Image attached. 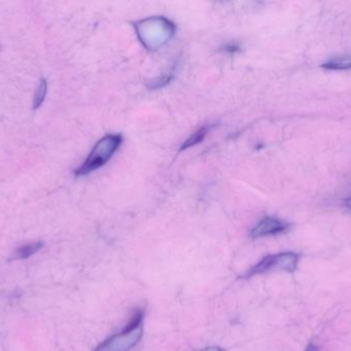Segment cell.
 <instances>
[{"label":"cell","mask_w":351,"mask_h":351,"mask_svg":"<svg viewBox=\"0 0 351 351\" xmlns=\"http://www.w3.org/2000/svg\"><path fill=\"white\" fill-rule=\"evenodd\" d=\"M143 311L136 310L132 315L127 327L111 336L100 344L94 351H130L135 348L143 335Z\"/></svg>","instance_id":"obj_1"},{"label":"cell","mask_w":351,"mask_h":351,"mask_svg":"<svg viewBox=\"0 0 351 351\" xmlns=\"http://www.w3.org/2000/svg\"><path fill=\"white\" fill-rule=\"evenodd\" d=\"M123 144V136L121 134H108L93 148L86 160L80 165L75 171V177H84L90 174L93 171L104 166Z\"/></svg>","instance_id":"obj_2"},{"label":"cell","mask_w":351,"mask_h":351,"mask_svg":"<svg viewBox=\"0 0 351 351\" xmlns=\"http://www.w3.org/2000/svg\"><path fill=\"white\" fill-rule=\"evenodd\" d=\"M298 255L295 253H282L263 258L257 265L254 266L247 273V278L263 274L271 270H284L294 272L298 265Z\"/></svg>","instance_id":"obj_3"},{"label":"cell","mask_w":351,"mask_h":351,"mask_svg":"<svg viewBox=\"0 0 351 351\" xmlns=\"http://www.w3.org/2000/svg\"><path fill=\"white\" fill-rule=\"evenodd\" d=\"M290 225L288 223L282 222L276 218H264L260 220L251 231V236L254 238L259 237L270 236V235H278L288 230Z\"/></svg>","instance_id":"obj_4"},{"label":"cell","mask_w":351,"mask_h":351,"mask_svg":"<svg viewBox=\"0 0 351 351\" xmlns=\"http://www.w3.org/2000/svg\"><path fill=\"white\" fill-rule=\"evenodd\" d=\"M43 242L36 241V242L27 243V245H21L14 251L12 260H26L34 256L35 253L41 251L43 247Z\"/></svg>","instance_id":"obj_5"},{"label":"cell","mask_w":351,"mask_h":351,"mask_svg":"<svg viewBox=\"0 0 351 351\" xmlns=\"http://www.w3.org/2000/svg\"><path fill=\"white\" fill-rule=\"evenodd\" d=\"M322 66L330 70L351 69V55L332 58V59H330L329 61L326 62Z\"/></svg>","instance_id":"obj_6"},{"label":"cell","mask_w":351,"mask_h":351,"mask_svg":"<svg viewBox=\"0 0 351 351\" xmlns=\"http://www.w3.org/2000/svg\"><path fill=\"white\" fill-rule=\"evenodd\" d=\"M210 127H208V126L200 128L199 130H197L193 135L190 136V137L182 144L180 150H187V148H192V146H197L198 144H200V142L206 138V134L210 131Z\"/></svg>","instance_id":"obj_7"},{"label":"cell","mask_w":351,"mask_h":351,"mask_svg":"<svg viewBox=\"0 0 351 351\" xmlns=\"http://www.w3.org/2000/svg\"><path fill=\"white\" fill-rule=\"evenodd\" d=\"M47 80L45 78H41L38 87L35 91L34 100H33V109L36 111L45 102V97L47 94Z\"/></svg>","instance_id":"obj_8"},{"label":"cell","mask_w":351,"mask_h":351,"mask_svg":"<svg viewBox=\"0 0 351 351\" xmlns=\"http://www.w3.org/2000/svg\"><path fill=\"white\" fill-rule=\"evenodd\" d=\"M197 351H223V350H222V348H216V346H214V348H204V350H197Z\"/></svg>","instance_id":"obj_9"},{"label":"cell","mask_w":351,"mask_h":351,"mask_svg":"<svg viewBox=\"0 0 351 351\" xmlns=\"http://www.w3.org/2000/svg\"><path fill=\"white\" fill-rule=\"evenodd\" d=\"M305 351H319V348L317 346H313V344H309L308 348H306Z\"/></svg>","instance_id":"obj_10"},{"label":"cell","mask_w":351,"mask_h":351,"mask_svg":"<svg viewBox=\"0 0 351 351\" xmlns=\"http://www.w3.org/2000/svg\"><path fill=\"white\" fill-rule=\"evenodd\" d=\"M346 205H348V207L350 208V210H351V196L350 198H348V200H346Z\"/></svg>","instance_id":"obj_11"}]
</instances>
